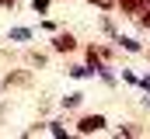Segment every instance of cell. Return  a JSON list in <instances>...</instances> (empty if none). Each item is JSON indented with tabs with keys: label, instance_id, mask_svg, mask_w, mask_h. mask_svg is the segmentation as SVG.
<instances>
[{
	"label": "cell",
	"instance_id": "cell-6",
	"mask_svg": "<svg viewBox=\"0 0 150 139\" xmlns=\"http://www.w3.org/2000/svg\"><path fill=\"white\" fill-rule=\"evenodd\" d=\"M119 42H122L126 52H140V42H136V38H122V35H119Z\"/></svg>",
	"mask_w": 150,
	"mask_h": 139
},
{
	"label": "cell",
	"instance_id": "cell-7",
	"mask_svg": "<svg viewBox=\"0 0 150 139\" xmlns=\"http://www.w3.org/2000/svg\"><path fill=\"white\" fill-rule=\"evenodd\" d=\"M80 101H84V94H67L63 98V108H77Z\"/></svg>",
	"mask_w": 150,
	"mask_h": 139
},
{
	"label": "cell",
	"instance_id": "cell-10",
	"mask_svg": "<svg viewBox=\"0 0 150 139\" xmlns=\"http://www.w3.org/2000/svg\"><path fill=\"white\" fill-rule=\"evenodd\" d=\"M11 38H18V42H25V38H32V32H28V28H14V32H11Z\"/></svg>",
	"mask_w": 150,
	"mask_h": 139
},
{
	"label": "cell",
	"instance_id": "cell-3",
	"mask_svg": "<svg viewBox=\"0 0 150 139\" xmlns=\"http://www.w3.org/2000/svg\"><path fill=\"white\" fill-rule=\"evenodd\" d=\"M115 4H119V11H122V14L136 18V14L143 11V4H147V0H115Z\"/></svg>",
	"mask_w": 150,
	"mask_h": 139
},
{
	"label": "cell",
	"instance_id": "cell-11",
	"mask_svg": "<svg viewBox=\"0 0 150 139\" xmlns=\"http://www.w3.org/2000/svg\"><path fill=\"white\" fill-rule=\"evenodd\" d=\"M49 132H52V136H67V129H63L59 122H49Z\"/></svg>",
	"mask_w": 150,
	"mask_h": 139
},
{
	"label": "cell",
	"instance_id": "cell-12",
	"mask_svg": "<svg viewBox=\"0 0 150 139\" xmlns=\"http://www.w3.org/2000/svg\"><path fill=\"white\" fill-rule=\"evenodd\" d=\"M91 4H98L101 11H112V7H115V0H91Z\"/></svg>",
	"mask_w": 150,
	"mask_h": 139
},
{
	"label": "cell",
	"instance_id": "cell-13",
	"mask_svg": "<svg viewBox=\"0 0 150 139\" xmlns=\"http://www.w3.org/2000/svg\"><path fill=\"white\" fill-rule=\"evenodd\" d=\"M14 4H18V0H0V7H14Z\"/></svg>",
	"mask_w": 150,
	"mask_h": 139
},
{
	"label": "cell",
	"instance_id": "cell-14",
	"mask_svg": "<svg viewBox=\"0 0 150 139\" xmlns=\"http://www.w3.org/2000/svg\"><path fill=\"white\" fill-rule=\"evenodd\" d=\"M143 101H147V104H150V98H143Z\"/></svg>",
	"mask_w": 150,
	"mask_h": 139
},
{
	"label": "cell",
	"instance_id": "cell-8",
	"mask_svg": "<svg viewBox=\"0 0 150 139\" xmlns=\"http://www.w3.org/2000/svg\"><path fill=\"white\" fill-rule=\"evenodd\" d=\"M49 4H52V0H32V11H35V14H45Z\"/></svg>",
	"mask_w": 150,
	"mask_h": 139
},
{
	"label": "cell",
	"instance_id": "cell-2",
	"mask_svg": "<svg viewBox=\"0 0 150 139\" xmlns=\"http://www.w3.org/2000/svg\"><path fill=\"white\" fill-rule=\"evenodd\" d=\"M52 49L56 52H74L77 49V38L70 32H56V38H52Z\"/></svg>",
	"mask_w": 150,
	"mask_h": 139
},
{
	"label": "cell",
	"instance_id": "cell-4",
	"mask_svg": "<svg viewBox=\"0 0 150 139\" xmlns=\"http://www.w3.org/2000/svg\"><path fill=\"white\" fill-rule=\"evenodd\" d=\"M21 84H28V73H7L4 77V87L11 91V87H21Z\"/></svg>",
	"mask_w": 150,
	"mask_h": 139
},
{
	"label": "cell",
	"instance_id": "cell-9",
	"mask_svg": "<svg viewBox=\"0 0 150 139\" xmlns=\"http://www.w3.org/2000/svg\"><path fill=\"white\" fill-rule=\"evenodd\" d=\"M91 73H94L91 66H74L70 70V77H77V80H80V77H91Z\"/></svg>",
	"mask_w": 150,
	"mask_h": 139
},
{
	"label": "cell",
	"instance_id": "cell-5",
	"mask_svg": "<svg viewBox=\"0 0 150 139\" xmlns=\"http://www.w3.org/2000/svg\"><path fill=\"white\" fill-rule=\"evenodd\" d=\"M136 21H140L143 28H150V0H147V4H143V11L136 14Z\"/></svg>",
	"mask_w": 150,
	"mask_h": 139
},
{
	"label": "cell",
	"instance_id": "cell-1",
	"mask_svg": "<svg viewBox=\"0 0 150 139\" xmlns=\"http://www.w3.org/2000/svg\"><path fill=\"white\" fill-rule=\"evenodd\" d=\"M101 129H105V115H84L77 122V132L80 136H91V132H101Z\"/></svg>",
	"mask_w": 150,
	"mask_h": 139
}]
</instances>
